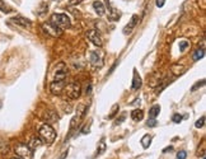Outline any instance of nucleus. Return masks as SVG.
Segmentation results:
<instances>
[{"label":"nucleus","instance_id":"f257e3e1","mask_svg":"<svg viewBox=\"0 0 206 159\" xmlns=\"http://www.w3.org/2000/svg\"><path fill=\"white\" fill-rule=\"evenodd\" d=\"M38 136L41 137V140L46 144H52L56 139V131L53 130V127L48 124H43L41 125L40 130H38Z\"/></svg>","mask_w":206,"mask_h":159},{"label":"nucleus","instance_id":"c9c22d12","mask_svg":"<svg viewBox=\"0 0 206 159\" xmlns=\"http://www.w3.org/2000/svg\"><path fill=\"white\" fill-rule=\"evenodd\" d=\"M3 107V103H2V101H0V108H2Z\"/></svg>","mask_w":206,"mask_h":159},{"label":"nucleus","instance_id":"bb28decb","mask_svg":"<svg viewBox=\"0 0 206 159\" xmlns=\"http://www.w3.org/2000/svg\"><path fill=\"white\" fill-rule=\"evenodd\" d=\"M172 121L176 122V124H179V122L182 121V116H181L179 113H174L173 117H172Z\"/></svg>","mask_w":206,"mask_h":159},{"label":"nucleus","instance_id":"f704fd0d","mask_svg":"<svg viewBox=\"0 0 206 159\" xmlns=\"http://www.w3.org/2000/svg\"><path fill=\"white\" fill-rule=\"evenodd\" d=\"M173 148L172 146H168V148H165V149H163V153H167V151H171Z\"/></svg>","mask_w":206,"mask_h":159},{"label":"nucleus","instance_id":"9d476101","mask_svg":"<svg viewBox=\"0 0 206 159\" xmlns=\"http://www.w3.org/2000/svg\"><path fill=\"white\" fill-rule=\"evenodd\" d=\"M10 21L13 22V23H15V24H18V26H22V27H24V28H29L31 26H32V22L29 21V19H27V18H24V17H22V15H17V17H13Z\"/></svg>","mask_w":206,"mask_h":159},{"label":"nucleus","instance_id":"4468645a","mask_svg":"<svg viewBox=\"0 0 206 159\" xmlns=\"http://www.w3.org/2000/svg\"><path fill=\"white\" fill-rule=\"evenodd\" d=\"M141 78H140V75L138 74V71H136V69H134V78H133V85H131V88H133L134 90H138L140 87H141Z\"/></svg>","mask_w":206,"mask_h":159},{"label":"nucleus","instance_id":"423d86ee","mask_svg":"<svg viewBox=\"0 0 206 159\" xmlns=\"http://www.w3.org/2000/svg\"><path fill=\"white\" fill-rule=\"evenodd\" d=\"M41 27H42L43 32L47 33V34L51 36V37L58 38V37H61V34H63V31H61L60 28H58V27L53 26V24L50 23V22H47V23H42Z\"/></svg>","mask_w":206,"mask_h":159},{"label":"nucleus","instance_id":"f8f14e48","mask_svg":"<svg viewBox=\"0 0 206 159\" xmlns=\"http://www.w3.org/2000/svg\"><path fill=\"white\" fill-rule=\"evenodd\" d=\"M43 118H45V121L48 125H51V124H53V122H56L59 120V116H58V113H56L55 111H46Z\"/></svg>","mask_w":206,"mask_h":159},{"label":"nucleus","instance_id":"473e14b6","mask_svg":"<svg viewBox=\"0 0 206 159\" xmlns=\"http://www.w3.org/2000/svg\"><path fill=\"white\" fill-rule=\"evenodd\" d=\"M68 153H69V150H65V151H63V154L58 158V159H65L66 156H68Z\"/></svg>","mask_w":206,"mask_h":159},{"label":"nucleus","instance_id":"7ed1b4c3","mask_svg":"<svg viewBox=\"0 0 206 159\" xmlns=\"http://www.w3.org/2000/svg\"><path fill=\"white\" fill-rule=\"evenodd\" d=\"M103 60H104V52L102 50H94V51L90 52L89 63L94 69H101L104 64Z\"/></svg>","mask_w":206,"mask_h":159},{"label":"nucleus","instance_id":"7c9ffc66","mask_svg":"<svg viewBox=\"0 0 206 159\" xmlns=\"http://www.w3.org/2000/svg\"><path fill=\"white\" fill-rule=\"evenodd\" d=\"M83 2V0H69V4L70 5H78V4H80Z\"/></svg>","mask_w":206,"mask_h":159},{"label":"nucleus","instance_id":"0eeeda50","mask_svg":"<svg viewBox=\"0 0 206 159\" xmlns=\"http://www.w3.org/2000/svg\"><path fill=\"white\" fill-rule=\"evenodd\" d=\"M87 37L89 38V41L93 45H96L97 47H102L103 41H102V37H101V34L98 33L97 29H89V31H87Z\"/></svg>","mask_w":206,"mask_h":159},{"label":"nucleus","instance_id":"20e7f679","mask_svg":"<svg viewBox=\"0 0 206 159\" xmlns=\"http://www.w3.org/2000/svg\"><path fill=\"white\" fill-rule=\"evenodd\" d=\"M64 89H65L66 95L71 99H78L82 94V85L78 82H71V83L66 84Z\"/></svg>","mask_w":206,"mask_h":159},{"label":"nucleus","instance_id":"72a5a7b5","mask_svg":"<svg viewBox=\"0 0 206 159\" xmlns=\"http://www.w3.org/2000/svg\"><path fill=\"white\" fill-rule=\"evenodd\" d=\"M155 3H157V7H158V8H162V7L164 5V0H157Z\"/></svg>","mask_w":206,"mask_h":159},{"label":"nucleus","instance_id":"c756f323","mask_svg":"<svg viewBox=\"0 0 206 159\" xmlns=\"http://www.w3.org/2000/svg\"><path fill=\"white\" fill-rule=\"evenodd\" d=\"M0 10H2V12H9L8 8H7V5H5V3L3 2V0H0Z\"/></svg>","mask_w":206,"mask_h":159},{"label":"nucleus","instance_id":"393cba45","mask_svg":"<svg viewBox=\"0 0 206 159\" xmlns=\"http://www.w3.org/2000/svg\"><path fill=\"white\" fill-rule=\"evenodd\" d=\"M203 125H205V116H202L201 118H198V120L196 121V124H195V126H196L197 129H201Z\"/></svg>","mask_w":206,"mask_h":159},{"label":"nucleus","instance_id":"39448f33","mask_svg":"<svg viewBox=\"0 0 206 159\" xmlns=\"http://www.w3.org/2000/svg\"><path fill=\"white\" fill-rule=\"evenodd\" d=\"M14 153L21 159H32L33 158V150H31L29 146L27 144H23V143H18L15 145Z\"/></svg>","mask_w":206,"mask_h":159},{"label":"nucleus","instance_id":"6e6552de","mask_svg":"<svg viewBox=\"0 0 206 159\" xmlns=\"http://www.w3.org/2000/svg\"><path fill=\"white\" fill-rule=\"evenodd\" d=\"M66 83L65 80H52L51 84H50V90L52 94H56V95H59L61 94V92L64 90Z\"/></svg>","mask_w":206,"mask_h":159},{"label":"nucleus","instance_id":"2eb2a0df","mask_svg":"<svg viewBox=\"0 0 206 159\" xmlns=\"http://www.w3.org/2000/svg\"><path fill=\"white\" fill-rule=\"evenodd\" d=\"M93 8H94L96 13H97L99 17L104 15V13H106V8H104V5H103L101 2H94V3H93Z\"/></svg>","mask_w":206,"mask_h":159},{"label":"nucleus","instance_id":"c85d7f7f","mask_svg":"<svg viewBox=\"0 0 206 159\" xmlns=\"http://www.w3.org/2000/svg\"><path fill=\"white\" fill-rule=\"evenodd\" d=\"M186 158H187V153L184 150H182L177 154V159H186Z\"/></svg>","mask_w":206,"mask_h":159},{"label":"nucleus","instance_id":"f3484780","mask_svg":"<svg viewBox=\"0 0 206 159\" xmlns=\"http://www.w3.org/2000/svg\"><path fill=\"white\" fill-rule=\"evenodd\" d=\"M131 118H133L134 121H141L144 118V112L141 110H134L131 112Z\"/></svg>","mask_w":206,"mask_h":159},{"label":"nucleus","instance_id":"412c9836","mask_svg":"<svg viewBox=\"0 0 206 159\" xmlns=\"http://www.w3.org/2000/svg\"><path fill=\"white\" fill-rule=\"evenodd\" d=\"M205 56V51H203V49H198V50H196L195 52H193V61H198L200 59H202Z\"/></svg>","mask_w":206,"mask_h":159},{"label":"nucleus","instance_id":"5701e85b","mask_svg":"<svg viewBox=\"0 0 206 159\" xmlns=\"http://www.w3.org/2000/svg\"><path fill=\"white\" fill-rule=\"evenodd\" d=\"M190 46V42L187 41V39H182V41H179V51H186V49Z\"/></svg>","mask_w":206,"mask_h":159},{"label":"nucleus","instance_id":"1a4fd4ad","mask_svg":"<svg viewBox=\"0 0 206 159\" xmlns=\"http://www.w3.org/2000/svg\"><path fill=\"white\" fill-rule=\"evenodd\" d=\"M139 15H136V14H134L133 17H131V19H130V22L126 24V27L123 28V33L125 34H130L131 32H133L134 29H135V27L138 26V23H139Z\"/></svg>","mask_w":206,"mask_h":159},{"label":"nucleus","instance_id":"f03ea898","mask_svg":"<svg viewBox=\"0 0 206 159\" xmlns=\"http://www.w3.org/2000/svg\"><path fill=\"white\" fill-rule=\"evenodd\" d=\"M50 23H52L53 26H56L60 29H68L71 27V22H70V18L66 14L63 13H55L51 15L50 18Z\"/></svg>","mask_w":206,"mask_h":159},{"label":"nucleus","instance_id":"2f4dec72","mask_svg":"<svg viewBox=\"0 0 206 159\" xmlns=\"http://www.w3.org/2000/svg\"><path fill=\"white\" fill-rule=\"evenodd\" d=\"M125 118H126V115L123 113V115H122V116H121L120 118H117V121H116V125H118V124H121V122H122V121L125 120Z\"/></svg>","mask_w":206,"mask_h":159},{"label":"nucleus","instance_id":"4be33fe9","mask_svg":"<svg viewBox=\"0 0 206 159\" xmlns=\"http://www.w3.org/2000/svg\"><path fill=\"white\" fill-rule=\"evenodd\" d=\"M118 110H120V106H118V105H113V107H112V111H111V113L108 115L107 118H109V120H111V118H113V117L117 115Z\"/></svg>","mask_w":206,"mask_h":159},{"label":"nucleus","instance_id":"9b49d317","mask_svg":"<svg viewBox=\"0 0 206 159\" xmlns=\"http://www.w3.org/2000/svg\"><path fill=\"white\" fill-rule=\"evenodd\" d=\"M42 144H43V141L41 140L40 136H32V137L29 139V141H28L27 145L29 146L31 150H36V149H38Z\"/></svg>","mask_w":206,"mask_h":159},{"label":"nucleus","instance_id":"e433bc0d","mask_svg":"<svg viewBox=\"0 0 206 159\" xmlns=\"http://www.w3.org/2000/svg\"><path fill=\"white\" fill-rule=\"evenodd\" d=\"M12 159H21V158H18V156H15V158H12Z\"/></svg>","mask_w":206,"mask_h":159},{"label":"nucleus","instance_id":"dca6fc26","mask_svg":"<svg viewBox=\"0 0 206 159\" xmlns=\"http://www.w3.org/2000/svg\"><path fill=\"white\" fill-rule=\"evenodd\" d=\"M68 76V71L65 68H63V70H58L55 73V76H53V80H65Z\"/></svg>","mask_w":206,"mask_h":159},{"label":"nucleus","instance_id":"cd10ccee","mask_svg":"<svg viewBox=\"0 0 206 159\" xmlns=\"http://www.w3.org/2000/svg\"><path fill=\"white\" fill-rule=\"evenodd\" d=\"M146 125H148L149 127H155V126H157V120H155V118H150V120H148Z\"/></svg>","mask_w":206,"mask_h":159},{"label":"nucleus","instance_id":"a211bd4d","mask_svg":"<svg viewBox=\"0 0 206 159\" xmlns=\"http://www.w3.org/2000/svg\"><path fill=\"white\" fill-rule=\"evenodd\" d=\"M160 112V106L159 105H154L150 110H149V117L150 118H155Z\"/></svg>","mask_w":206,"mask_h":159},{"label":"nucleus","instance_id":"ddd939ff","mask_svg":"<svg viewBox=\"0 0 206 159\" xmlns=\"http://www.w3.org/2000/svg\"><path fill=\"white\" fill-rule=\"evenodd\" d=\"M171 70H172V73H173L176 76H179V75H182V74L186 73L187 68H186L184 65H182V64L176 63V64H173V65L171 66Z\"/></svg>","mask_w":206,"mask_h":159},{"label":"nucleus","instance_id":"a878e982","mask_svg":"<svg viewBox=\"0 0 206 159\" xmlns=\"http://www.w3.org/2000/svg\"><path fill=\"white\" fill-rule=\"evenodd\" d=\"M203 85H205V80L202 79V80H200L198 83H196V84H195V85L191 88V90H192V92H195L196 89H198V88H201V87H203Z\"/></svg>","mask_w":206,"mask_h":159},{"label":"nucleus","instance_id":"aec40b11","mask_svg":"<svg viewBox=\"0 0 206 159\" xmlns=\"http://www.w3.org/2000/svg\"><path fill=\"white\" fill-rule=\"evenodd\" d=\"M150 143H152V136L150 135H144L141 137V145L144 149H148L150 146Z\"/></svg>","mask_w":206,"mask_h":159},{"label":"nucleus","instance_id":"b1692460","mask_svg":"<svg viewBox=\"0 0 206 159\" xmlns=\"http://www.w3.org/2000/svg\"><path fill=\"white\" fill-rule=\"evenodd\" d=\"M106 150V143H104V139H102V140L99 141V148H98V154H102L104 153Z\"/></svg>","mask_w":206,"mask_h":159},{"label":"nucleus","instance_id":"6ab92c4d","mask_svg":"<svg viewBox=\"0 0 206 159\" xmlns=\"http://www.w3.org/2000/svg\"><path fill=\"white\" fill-rule=\"evenodd\" d=\"M108 18L111 19V21H117V19L120 18V13L115 8H109V10H108Z\"/></svg>","mask_w":206,"mask_h":159}]
</instances>
